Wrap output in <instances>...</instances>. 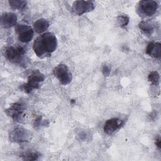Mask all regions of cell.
<instances>
[{
  "instance_id": "18",
  "label": "cell",
  "mask_w": 161,
  "mask_h": 161,
  "mask_svg": "<svg viewBox=\"0 0 161 161\" xmlns=\"http://www.w3.org/2000/svg\"><path fill=\"white\" fill-rule=\"evenodd\" d=\"M117 20L119 26L121 28H124L128 25L130 21V18L127 15L121 14L118 17Z\"/></svg>"
},
{
  "instance_id": "13",
  "label": "cell",
  "mask_w": 161,
  "mask_h": 161,
  "mask_svg": "<svg viewBox=\"0 0 161 161\" xmlns=\"http://www.w3.org/2000/svg\"><path fill=\"white\" fill-rule=\"evenodd\" d=\"M140 30L146 35H151L155 30V24L150 21H142L138 25Z\"/></svg>"
},
{
  "instance_id": "2",
  "label": "cell",
  "mask_w": 161,
  "mask_h": 161,
  "mask_svg": "<svg viewBox=\"0 0 161 161\" xmlns=\"http://www.w3.org/2000/svg\"><path fill=\"white\" fill-rule=\"evenodd\" d=\"M25 50L21 46L7 47L4 51L6 58L12 63L21 65L23 62Z\"/></svg>"
},
{
  "instance_id": "10",
  "label": "cell",
  "mask_w": 161,
  "mask_h": 161,
  "mask_svg": "<svg viewBox=\"0 0 161 161\" xmlns=\"http://www.w3.org/2000/svg\"><path fill=\"white\" fill-rule=\"evenodd\" d=\"M124 124V121L118 118H110L106 121L104 125V131L108 135H111L119 129Z\"/></svg>"
},
{
  "instance_id": "1",
  "label": "cell",
  "mask_w": 161,
  "mask_h": 161,
  "mask_svg": "<svg viewBox=\"0 0 161 161\" xmlns=\"http://www.w3.org/2000/svg\"><path fill=\"white\" fill-rule=\"evenodd\" d=\"M57 39L55 35L46 32L39 36L34 42L33 49L38 57H50L57 47Z\"/></svg>"
},
{
  "instance_id": "11",
  "label": "cell",
  "mask_w": 161,
  "mask_h": 161,
  "mask_svg": "<svg viewBox=\"0 0 161 161\" xmlns=\"http://www.w3.org/2000/svg\"><path fill=\"white\" fill-rule=\"evenodd\" d=\"M17 16L13 13H4L1 16V25L4 28H9L16 26Z\"/></svg>"
},
{
  "instance_id": "8",
  "label": "cell",
  "mask_w": 161,
  "mask_h": 161,
  "mask_svg": "<svg viewBox=\"0 0 161 161\" xmlns=\"http://www.w3.org/2000/svg\"><path fill=\"white\" fill-rule=\"evenodd\" d=\"M95 4L91 1H76L72 4V11L77 15H82L92 11Z\"/></svg>"
},
{
  "instance_id": "20",
  "label": "cell",
  "mask_w": 161,
  "mask_h": 161,
  "mask_svg": "<svg viewBox=\"0 0 161 161\" xmlns=\"http://www.w3.org/2000/svg\"><path fill=\"white\" fill-rule=\"evenodd\" d=\"M155 143L157 147L158 148V150H160V148H161V141H160V136H158V138H156Z\"/></svg>"
},
{
  "instance_id": "4",
  "label": "cell",
  "mask_w": 161,
  "mask_h": 161,
  "mask_svg": "<svg viewBox=\"0 0 161 161\" xmlns=\"http://www.w3.org/2000/svg\"><path fill=\"white\" fill-rule=\"evenodd\" d=\"M45 80V75L39 70H34L28 78V82L23 86V90L26 93H30L34 89L40 87V83Z\"/></svg>"
},
{
  "instance_id": "7",
  "label": "cell",
  "mask_w": 161,
  "mask_h": 161,
  "mask_svg": "<svg viewBox=\"0 0 161 161\" xmlns=\"http://www.w3.org/2000/svg\"><path fill=\"white\" fill-rule=\"evenodd\" d=\"M25 108V105L22 103L16 102L12 104L5 111L6 114L11 117L14 121L20 122V121L23 119V113Z\"/></svg>"
},
{
  "instance_id": "6",
  "label": "cell",
  "mask_w": 161,
  "mask_h": 161,
  "mask_svg": "<svg viewBox=\"0 0 161 161\" xmlns=\"http://www.w3.org/2000/svg\"><path fill=\"white\" fill-rule=\"evenodd\" d=\"M15 32L18 40L22 43H28L33 37V30L28 25L18 24L15 26Z\"/></svg>"
},
{
  "instance_id": "21",
  "label": "cell",
  "mask_w": 161,
  "mask_h": 161,
  "mask_svg": "<svg viewBox=\"0 0 161 161\" xmlns=\"http://www.w3.org/2000/svg\"><path fill=\"white\" fill-rule=\"evenodd\" d=\"M75 103V101L74 100L72 99V100H71V103Z\"/></svg>"
},
{
  "instance_id": "5",
  "label": "cell",
  "mask_w": 161,
  "mask_h": 161,
  "mask_svg": "<svg viewBox=\"0 0 161 161\" xmlns=\"http://www.w3.org/2000/svg\"><path fill=\"white\" fill-rule=\"evenodd\" d=\"M53 72L62 85H67L72 81V73L70 72L67 66L65 64H61L56 66L53 69Z\"/></svg>"
},
{
  "instance_id": "14",
  "label": "cell",
  "mask_w": 161,
  "mask_h": 161,
  "mask_svg": "<svg viewBox=\"0 0 161 161\" xmlns=\"http://www.w3.org/2000/svg\"><path fill=\"white\" fill-rule=\"evenodd\" d=\"M49 25V22L47 19L44 18H40L34 23L33 30L37 33H42L48 29Z\"/></svg>"
},
{
  "instance_id": "17",
  "label": "cell",
  "mask_w": 161,
  "mask_h": 161,
  "mask_svg": "<svg viewBox=\"0 0 161 161\" xmlns=\"http://www.w3.org/2000/svg\"><path fill=\"white\" fill-rule=\"evenodd\" d=\"M148 80L153 85H158L160 80V75L156 70L152 71L148 75Z\"/></svg>"
},
{
  "instance_id": "12",
  "label": "cell",
  "mask_w": 161,
  "mask_h": 161,
  "mask_svg": "<svg viewBox=\"0 0 161 161\" xmlns=\"http://www.w3.org/2000/svg\"><path fill=\"white\" fill-rule=\"evenodd\" d=\"M146 53L150 57L159 58L161 57V44L159 42H150L146 48Z\"/></svg>"
},
{
  "instance_id": "3",
  "label": "cell",
  "mask_w": 161,
  "mask_h": 161,
  "mask_svg": "<svg viewBox=\"0 0 161 161\" xmlns=\"http://www.w3.org/2000/svg\"><path fill=\"white\" fill-rule=\"evenodd\" d=\"M158 7V4L155 1H141L136 8V13L140 16H150L155 13Z\"/></svg>"
},
{
  "instance_id": "9",
  "label": "cell",
  "mask_w": 161,
  "mask_h": 161,
  "mask_svg": "<svg viewBox=\"0 0 161 161\" xmlns=\"http://www.w3.org/2000/svg\"><path fill=\"white\" fill-rule=\"evenodd\" d=\"M31 133L29 130L23 128H16L13 130L9 133V140L11 142L21 143L28 142Z\"/></svg>"
},
{
  "instance_id": "15",
  "label": "cell",
  "mask_w": 161,
  "mask_h": 161,
  "mask_svg": "<svg viewBox=\"0 0 161 161\" xmlns=\"http://www.w3.org/2000/svg\"><path fill=\"white\" fill-rule=\"evenodd\" d=\"M40 156V154L37 152H26L20 155L23 160H36Z\"/></svg>"
},
{
  "instance_id": "16",
  "label": "cell",
  "mask_w": 161,
  "mask_h": 161,
  "mask_svg": "<svg viewBox=\"0 0 161 161\" xmlns=\"http://www.w3.org/2000/svg\"><path fill=\"white\" fill-rule=\"evenodd\" d=\"M9 4L13 9H22L25 7L26 1L22 0H10L9 1Z\"/></svg>"
},
{
  "instance_id": "19",
  "label": "cell",
  "mask_w": 161,
  "mask_h": 161,
  "mask_svg": "<svg viewBox=\"0 0 161 161\" xmlns=\"http://www.w3.org/2000/svg\"><path fill=\"white\" fill-rule=\"evenodd\" d=\"M102 72L104 76H108L111 72V69L108 65H104L102 68Z\"/></svg>"
}]
</instances>
